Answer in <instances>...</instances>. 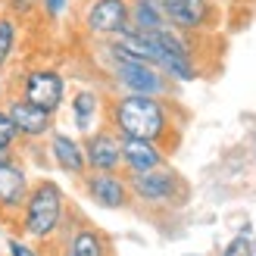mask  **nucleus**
Instances as JSON below:
<instances>
[{"mask_svg":"<svg viewBox=\"0 0 256 256\" xmlns=\"http://www.w3.org/2000/svg\"><path fill=\"white\" fill-rule=\"evenodd\" d=\"M106 125L119 138H140L162 147H175L182 138V106L172 97H144V94H110Z\"/></svg>","mask_w":256,"mask_h":256,"instance_id":"nucleus-1","label":"nucleus"},{"mask_svg":"<svg viewBox=\"0 0 256 256\" xmlns=\"http://www.w3.org/2000/svg\"><path fill=\"white\" fill-rule=\"evenodd\" d=\"M72 206H69V194L66 188L54 178H38L32 182V190L25 197L22 210L12 219V234L25 238L28 244L50 250L60 240V234L69 228L72 222Z\"/></svg>","mask_w":256,"mask_h":256,"instance_id":"nucleus-2","label":"nucleus"},{"mask_svg":"<svg viewBox=\"0 0 256 256\" xmlns=\"http://www.w3.org/2000/svg\"><path fill=\"white\" fill-rule=\"evenodd\" d=\"M100 66H104V82L110 94H144V97H175V88L153 62L134 60L119 54L112 44H100Z\"/></svg>","mask_w":256,"mask_h":256,"instance_id":"nucleus-3","label":"nucleus"},{"mask_svg":"<svg viewBox=\"0 0 256 256\" xmlns=\"http://www.w3.org/2000/svg\"><path fill=\"white\" fill-rule=\"evenodd\" d=\"M153 44V66H156L172 84H190L203 78V56H200V38L203 34H182L175 28L147 32Z\"/></svg>","mask_w":256,"mask_h":256,"instance_id":"nucleus-4","label":"nucleus"},{"mask_svg":"<svg viewBox=\"0 0 256 256\" xmlns=\"http://www.w3.org/2000/svg\"><path fill=\"white\" fill-rule=\"evenodd\" d=\"M10 91L22 100H28V104L60 116L62 106H66V97H69V75L60 66H50V62H32V66H25L12 75Z\"/></svg>","mask_w":256,"mask_h":256,"instance_id":"nucleus-5","label":"nucleus"},{"mask_svg":"<svg viewBox=\"0 0 256 256\" xmlns=\"http://www.w3.org/2000/svg\"><path fill=\"white\" fill-rule=\"evenodd\" d=\"M128 190H132V206L144 210H178L188 200V182L178 175V169H172V162L153 172L128 175Z\"/></svg>","mask_w":256,"mask_h":256,"instance_id":"nucleus-6","label":"nucleus"},{"mask_svg":"<svg viewBox=\"0 0 256 256\" xmlns=\"http://www.w3.org/2000/svg\"><path fill=\"white\" fill-rule=\"evenodd\" d=\"M75 22L91 41H112L132 25V0H82Z\"/></svg>","mask_w":256,"mask_h":256,"instance_id":"nucleus-7","label":"nucleus"},{"mask_svg":"<svg viewBox=\"0 0 256 256\" xmlns=\"http://www.w3.org/2000/svg\"><path fill=\"white\" fill-rule=\"evenodd\" d=\"M106 104H110V91L104 84H78L69 88L66 97V116L72 125V134H91L100 125H106Z\"/></svg>","mask_w":256,"mask_h":256,"instance_id":"nucleus-8","label":"nucleus"},{"mask_svg":"<svg viewBox=\"0 0 256 256\" xmlns=\"http://www.w3.org/2000/svg\"><path fill=\"white\" fill-rule=\"evenodd\" d=\"M166 25L182 34H210L219 22L216 0H160Z\"/></svg>","mask_w":256,"mask_h":256,"instance_id":"nucleus-9","label":"nucleus"},{"mask_svg":"<svg viewBox=\"0 0 256 256\" xmlns=\"http://www.w3.org/2000/svg\"><path fill=\"white\" fill-rule=\"evenodd\" d=\"M0 106L6 110V116H10L12 128H16V134H19V140H22V147H28V144H44L47 134L56 128V116H54V112H47V110H41V106L28 104V100L16 97L12 91H6V97L0 100Z\"/></svg>","mask_w":256,"mask_h":256,"instance_id":"nucleus-10","label":"nucleus"},{"mask_svg":"<svg viewBox=\"0 0 256 256\" xmlns=\"http://www.w3.org/2000/svg\"><path fill=\"white\" fill-rule=\"evenodd\" d=\"M32 172L25 166L22 153H12V156L0 160V222L4 225H12L16 212L22 210L25 197L32 190Z\"/></svg>","mask_w":256,"mask_h":256,"instance_id":"nucleus-11","label":"nucleus"},{"mask_svg":"<svg viewBox=\"0 0 256 256\" xmlns=\"http://www.w3.org/2000/svg\"><path fill=\"white\" fill-rule=\"evenodd\" d=\"M47 256H112V244L97 225L84 222L82 216H72L69 228L47 250Z\"/></svg>","mask_w":256,"mask_h":256,"instance_id":"nucleus-12","label":"nucleus"},{"mask_svg":"<svg viewBox=\"0 0 256 256\" xmlns=\"http://www.w3.org/2000/svg\"><path fill=\"white\" fill-rule=\"evenodd\" d=\"M82 194L94 203L97 210L119 212L132 206V190H128V175L125 172H84L78 178Z\"/></svg>","mask_w":256,"mask_h":256,"instance_id":"nucleus-13","label":"nucleus"},{"mask_svg":"<svg viewBox=\"0 0 256 256\" xmlns=\"http://www.w3.org/2000/svg\"><path fill=\"white\" fill-rule=\"evenodd\" d=\"M44 156H47V162L54 166L56 172L75 178V182H78V178L88 172L82 138H78V134H72V132H62L60 125H56L54 132L47 134V140H44Z\"/></svg>","mask_w":256,"mask_h":256,"instance_id":"nucleus-14","label":"nucleus"},{"mask_svg":"<svg viewBox=\"0 0 256 256\" xmlns=\"http://www.w3.org/2000/svg\"><path fill=\"white\" fill-rule=\"evenodd\" d=\"M88 172H122V138L110 125L82 138Z\"/></svg>","mask_w":256,"mask_h":256,"instance_id":"nucleus-15","label":"nucleus"},{"mask_svg":"<svg viewBox=\"0 0 256 256\" xmlns=\"http://www.w3.org/2000/svg\"><path fill=\"white\" fill-rule=\"evenodd\" d=\"M172 150L153 140H140V138H122V172L125 175H140V172H153L160 166H169Z\"/></svg>","mask_w":256,"mask_h":256,"instance_id":"nucleus-16","label":"nucleus"},{"mask_svg":"<svg viewBox=\"0 0 256 256\" xmlns=\"http://www.w3.org/2000/svg\"><path fill=\"white\" fill-rule=\"evenodd\" d=\"M19 44H22V22L12 19L10 12H0V75L16 62Z\"/></svg>","mask_w":256,"mask_h":256,"instance_id":"nucleus-17","label":"nucleus"},{"mask_svg":"<svg viewBox=\"0 0 256 256\" xmlns=\"http://www.w3.org/2000/svg\"><path fill=\"white\" fill-rule=\"evenodd\" d=\"M132 28H138V32L166 28V16L160 10V0H132Z\"/></svg>","mask_w":256,"mask_h":256,"instance_id":"nucleus-18","label":"nucleus"},{"mask_svg":"<svg viewBox=\"0 0 256 256\" xmlns=\"http://www.w3.org/2000/svg\"><path fill=\"white\" fill-rule=\"evenodd\" d=\"M219 256H256V238L250 234V228H244L240 234H234V238L222 247Z\"/></svg>","mask_w":256,"mask_h":256,"instance_id":"nucleus-19","label":"nucleus"},{"mask_svg":"<svg viewBox=\"0 0 256 256\" xmlns=\"http://www.w3.org/2000/svg\"><path fill=\"white\" fill-rule=\"evenodd\" d=\"M22 147V140L16 134V128H12L10 116H6V110L0 106V150H6V153H19Z\"/></svg>","mask_w":256,"mask_h":256,"instance_id":"nucleus-20","label":"nucleus"},{"mask_svg":"<svg viewBox=\"0 0 256 256\" xmlns=\"http://www.w3.org/2000/svg\"><path fill=\"white\" fill-rule=\"evenodd\" d=\"M4 4H6L4 12H10V16L19 19V22H25L28 16H34V12H41V0H4Z\"/></svg>","mask_w":256,"mask_h":256,"instance_id":"nucleus-21","label":"nucleus"},{"mask_svg":"<svg viewBox=\"0 0 256 256\" xmlns=\"http://www.w3.org/2000/svg\"><path fill=\"white\" fill-rule=\"evenodd\" d=\"M6 256H47V250L28 244V240L19 238V234H10L6 238Z\"/></svg>","mask_w":256,"mask_h":256,"instance_id":"nucleus-22","label":"nucleus"},{"mask_svg":"<svg viewBox=\"0 0 256 256\" xmlns=\"http://www.w3.org/2000/svg\"><path fill=\"white\" fill-rule=\"evenodd\" d=\"M69 12V0H41V16L47 22H60Z\"/></svg>","mask_w":256,"mask_h":256,"instance_id":"nucleus-23","label":"nucleus"}]
</instances>
